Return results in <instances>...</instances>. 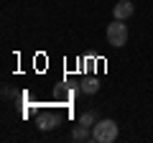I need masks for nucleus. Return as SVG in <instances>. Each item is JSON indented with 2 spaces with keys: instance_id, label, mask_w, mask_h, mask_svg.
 I'll use <instances>...</instances> for the list:
<instances>
[{
  "instance_id": "5",
  "label": "nucleus",
  "mask_w": 153,
  "mask_h": 143,
  "mask_svg": "<svg viewBox=\"0 0 153 143\" xmlns=\"http://www.w3.org/2000/svg\"><path fill=\"white\" fill-rule=\"evenodd\" d=\"M97 89H100V79H94V77H87V79L82 82V92H84V95H94Z\"/></svg>"
},
{
  "instance_id": "6",
  "label": "nucleus",
  "mask_w": 153,
  "mask_h": 143,
  "mask_svg": "<svg viewBox=\"0 0 153 143\" xmlns=\"http://www.w3.org/2000/svg\"><path fill=\"white\" fill-rule=\"evenodd\" d=\"M71 138H74V141H89V138H92V133H89L84 125H76L74 133H71Z\"/></svg>"
},
{
  "instance_id": "7",
  "label": "nucleus",
  "mask_w": 153,
  "mask_h": 143,
  "mask_svg": "<svg viewBox=\"0 0 153 143\" xmlns=\"http://www.w3.org/2000/svg\"><path fill=\"white\" fill-rule=\"evenodd\" d=\"M79 125H84V128L94 125V115H92V112H82V118H79Z\"/></svg>"
},
{
  "instance_id": "2",
  "label": "nucleus",
  "mask_w": 153,
  "mask_h": 143,
  "mask_svg": "<svg viewBox=\"0 0 153 143\" xmlns=\"http://www.w3.org/2000/svg\"><path fill=\"white\" fill-rule=\"evenodd\" d=\"M107 44L115 46V49H120V46L128 44V28H125V23L117 21V18H115V23L107 26Z\"/></svg>"
},
{
  "instance_id": "3",
  "label": "nucleus",
  "mask_w": 153,
  "mask_h": 143,
  "mask_svg": "<svg viewBox=\"0 0 153 143\" xmlns=\"http://www.w3.org/2000/svg\"><path fill=\"white\" fill-rule=\"evenodd\" d=\"M133 13H135V5H133L130 0H120V3H115V8H112V16L117 18V21H128Z\"/></svg>"
},
{
  "instance_id": "4",
  "label": "nucleus",
  "mask_w": 153,
  "mask_h": 143,
  "mask_svg": "<svg viewBox=\"0 0 153 143\" xmlns=\"http://www.w3.org/2000/svg\"><path fill=\"white\" fill-rule=\"evenodd\" d=\"M56 115L54 112H44V115H38V128L41 130H51V128H56Z\"/></svg>"
},
{
  "instance_id": "1",
  "label": "nucleus",
  "mask_w": 153,
  "mask_h": 143,
  "mask_svg": "<svg viewBox=\"0 0 153 143\" xmlns=\"http://www.w3.org/2000/svg\"><path fill=\"white\" fill-rule=\"evenodd\" d=\"M117 133H120V128H117V123L110 120V118H105V120H97L92 128V141L97 143H112L117 141Z\"/></svg>"
}]
</instances>
